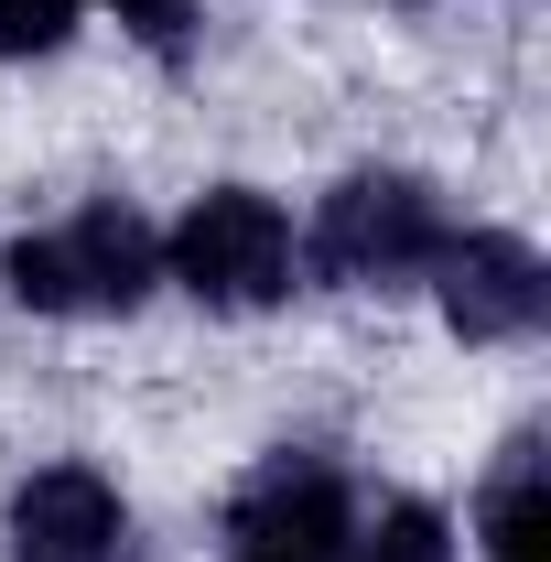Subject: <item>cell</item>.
Instances as JSON below:
<instances>
[{"label":"cell","instance_id":"cell-1","mask_svg":"<svg viewBox=\"0 0 551 562\" xmlns=\"http://www.w3.org/2000/svg\"><path fill=\"white\" fill-rule=\"evenodd\" d=\"M0 281H11V303H33V314H131L140 292L162 281V238H151L131 206H76L66 227L11 238Z\"/></svg>","mask_w":551,"mask_h":562},{"label":"cell","instance_id":"cell-2","mask_svg":"<svg viewBox=\"0 0 551 562\" xmlns=\"http://www.w3.org/2000/svg\"><path fill=\"white\" fill-rule=\"evenodd\" d=\"M454 227H443V206H432V184H412V173H346L336 195H325V216H314V281H336V292H390V281L432 271V249H443Z\"/></svg>","mask_w":551,"mask_h":562},{"label":"cell","instance_id":"cell-3","mask_svg":"<svg viewBox=\"0 0 551 562\" xmlns=\"http://www.w3.org/2000/svg\"><path fill=\"white\" fill-rule=\"evenodd\" d=\"M162 271L184 281L206 314H260V303L292 292V216L271 195H249V184H216L162 238Z\"/></svg>","mask_w":551,"mask_h":562},{"label":"cell","instance_id":"cell-4","mask_svg":"<svg viewBox=\"0 0 551 562\" xmlns=\"http://www.w3.org/2000/svg\"><path fill=\"white\" fill-rule=\"evenodd\" d=\"M227 541H238V562H325V552H346V476L325 454H271L249 487L227 497Z\"/></svg>","mask_w":551,"mask_h":562},{"label":"cell","instance_id":"cell-5","mask_svg":"<svg viewBox=\"0 0 551 562\" xmlns=\"http://www.w3.org/2000/svg\"><path fill=\"white\" fill-rule=\"evenodd\" d=\"M432 292H443V325H454L465 347H508V336H530L551 314V271L519 238H497V227L443 238V249H432Z\"/></svg>","mask_w":551,"mask_h":562},{"label":"cell","instance_id":"cell-6","mask_svg":"<svg viewBox=\"0 0 551 562\" xmlns=\"http://www.w3.org/2000/svg\"><path fill=\"white\" fill-rule=\"evenodd\" d=\"M11 562H131V508L98 465H44L11 497Z\"/></svg>","mask_w":551,"mask_h":562},{"label":"cell","instance_id":"cell-7","mask_svg":"<svg viewBox=\"0 0 551 562\" xmlns=\"http://www.w3.org/2000/svg\"><path fill=\"white\" fill-rule=\"evenodd\" d=\"M551 541V487H541V443H508L497 487H486V562H541Z\"/></svg>","mask_w":551,"mask_h":562},{"label":"cell","instance_id":"cell-8","mask_svg":"<svg viewBox=\"0 0 551 562\" xmlns=\"http://www.w3.org/2000/svg\"><path fill=\"white\" fill-rule=\"evenodd\" d=\"M357 562H454V530H443V508L401 497V508H379V530L357 541Z\"/></svg>","mask_w":551,"mask_h":562},{"label":"cell","instance_id":"cell-9","mask_svg":"<svg viewBox=\"0 0 551 562\" xmlns=\"http://www.w3.org/2000/svg\"><path fill=\"white\" fill-rule=\"evenodd\" d=\"M76 33V0H0V66L11 55H55Z\"/></svg>","mask_w":551,"mask_h":562},{"label":"cell","instance_id":"cell-10","mask_svg":"<svg viewBox=\"0 0 551 562\" xmlns=\"http://www.w3.org/2000/svg\"><path fill=\"white\" fill-rule=\"evenodd\" d=\"M109 11L131 22V33L162 55V66H184V44H195V11H206V0H109Z\"/></svg>","mask_w":551,"mask_h":562}]
</instances>
